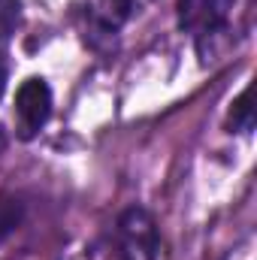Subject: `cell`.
<instances>
[{
  "mask_svg": "<svg viewBox=\"0 0 257 260\" xmlns=\"http://www.w3.org/2000/svg\"><path fill=\"white\" fill-rule=\"evenodd\" d=\"M18 24H21V3L0 0V97H3L6 79H9V40L15 37Z\"/></svg>",
  "mask_w": 257,
  "mask_h": 260,
  "instance_id": "5b68a950",
  "label": "cell"
},
{
  "mask_svg": "<svg viewBox=\"0 0 257 260\" xmlns=\"http://www.w3.org/2000/svg\"><path fill=\"white\" fill-rule=\"evenodd\" d=\"M227 127L230 133L236 130V133H251L254 130V109H251V88H245L236 100H233V106H230V115H227Z\"/></svg>",
  "mask_w": 257,
  "mask_h": 260,
  "instance_id": "52a82bcc",
  "label": "cell"
},
{
  "mask_svg": "<svg viewBox=\"0 0 257 260\" xmlns=\"http://www.w3.org/2000/svg\"><path fill=\"white\" fill-rule=\"evenodd\" d=\"M6 148V130H3V124H0V151Z\"/></svg>",
  "mask_w": 257,
  "mask_h": 260,
  "instance_id": "ba28073f",
  "label": "cell"
},
{
  "mask_svg": "<svg viewBox=\"0 0 257 260\" xmlns=\"http://www.w3.org/2000/svg\"><path fill=\"white\" fill-rule=\"evenodd\" d=\"M52 88L43 76H30L15 91V133L18 139H34L52 118Z\"/></svg>",
  "mask_w": 257,
  "mask_h": 260,
  "instance_id": "3957f363",
  "label": "cell"
},
{
  "mask_svg": "<svg viewBox=\"0 0 257 260\" xmlns=\"http://www.w3.org/2000/svg\"><path fill=\"white\" fill-rule=\"evenodd\" d=\"M236 0H179V27L191 34L203 61L215 52V43L230 30Z\"/></svg>",
  "mask_w": 257,
  "mask_h": 260,
  "instance_id": "7a4b0ae2",
  "label": "cell"
},
{
  "mask_svg": "<svg viewBox=\"0 0 257 260\" xmlns=\"http://www.w3.org/2000/svg\"><path fill=\"white\" fill-rule=\"evenodd\" d=\"M160 236L148 209L130 206L118 215L109 236V260H157Z\"/></svg>",
  "mask_w": 257,
  "mask_h": 260,
  "instance_id": "6da1fadb",
  "label": "cell"
},
{
  "mask_svg": "<svg viewBox=\"0 0 257 260\" xmlns=\"http://www.w3.org/2000/svg\"><path fill=\"white\" fill-rule=\"evenodd\" d=\"M133 0H97L94 6H88L85 12V43H91L94 49L112 46V40L118 37V30L124 27L133 15Z\"/></svg>",
  "mask_w": 257,
  "mask_h": 260,
  "instance_id": "277c9868",
  "label": "cell"
},
{
  "mask_svg": "<svg viewBox=\"0 0 257 260\" xmlns=\"http://www.w3.org/2000/svg\"><path fill=\"white\" fill-rule=\"evenodd\" d=\"M27 203L18 194H0V245L21 227Z\"/></svg>",
  "mask_w": 257,
  "mask_h": 260,
  "instance_id": "8992f818",
  "label": "cell"
}]
</instances>
